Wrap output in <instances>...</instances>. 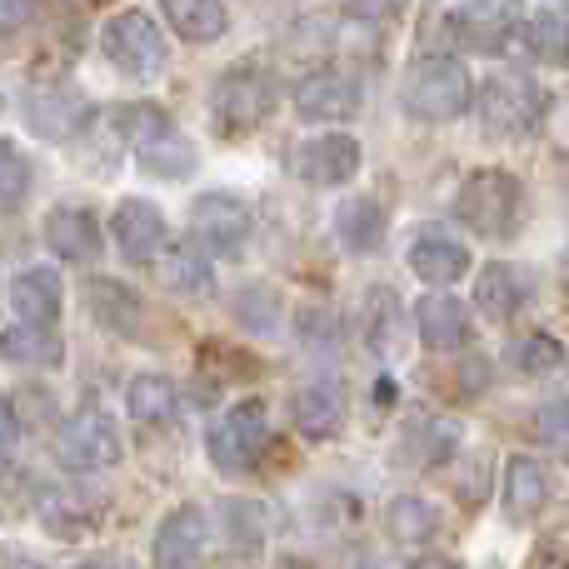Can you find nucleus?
<instances>
[{"mask_svg": "<svg viewBox=\"0 0 569 569\" xmlns=\"http://www.w3.org/2000/svg\"><path fill=\"white\" fill-rule=\"evenodd\" d=\"M355 569H400V565H395L390 555H380V550H375V555H365V560L355 565Z\"/></svg>", "mask_w": 569, "mask_h": 569, "instance_id": "42", "label": "nucleus"}, {"mask_svg": "<svg viewBox=\"0 0 569 569\" xmlns=\"http://www.w3.org/2000/svg\"><path fill=\"white\" fill-rule=\"evenodd\" d=\"M160 16H166V26L176 30L180 40H196V46L220 40L230 30L226 0H160Z\"/></svg>", "mask_w": 569, "mask_h": 569, "instance_id": "25", "label": "nucleus"}, {"mask_svg": "<svg viewBox=\"0 0 569 569\" xmlns=\"http://www.w3.org/2000/svg\"><path fill=\"white\" fill-rule=\"evenodd\" d=\"M270 110H276V80L260 66H236L210 96V120L220 136H246V130L266 126Z\"/></svg>", "mask_w": 569, "mask_h": 569, "instance_id": "7", "label": "nucleus"}, {"mask_svg": "<svg viewBox=\"0 0 569 569\" xmlns=\"http://www.w3.org/2000/svg\"><path fill=\"white\" fill-rule=\"evenodd\" d=\"M10 310H16L20 325H56L60 310H66V280H60V270H50V266L20 270L10 280Z\"/></svg>", "mask_w": 569, "mask_h": 569, "instance_id": "19", "label": "nucleus"}, {"mask_svg": "<svg viewBox=\"0 0 569 569\" xmlns=\"http://www.w3.org/2000/svg\"><path fill=\"white\" fill-rule=\"evenodd\" d=\"M30 190V166L26 156H20L10 140H0V216H10V210L26 200Z\"/></svg>", "mask_w": 569, "mask_h": 569, "instance_id": "35", "label": "nucleus"}, {"mask_svg": "<svg viewBox=\"0 0 569 569\" xmlns=\"http://www.w3.org/2000/svg\"><path fill=\"white\" fill-rule=\"evenodd\" d=\"M126 410L136 425H170L180 415V390L166 375H136L126 385Z\"/></svg>", "mask_w": 569, "mask_h": 569, "instance_id": "27", "label": "nucleus"}, {"mask_svg": "<svg viewBox=\"0 0 569 569\" xmlns=\"http://www.w3.org/2000/svg\"><path fill=\"white\" fill-rule=\"evenodd\" d=\"M470 70L455 56H420L400 80V100L415 120H430V126H445V120H460L470 110Z\"/></svg>", "mask_w": 569, "mask_h": 569, "instance_id": "2", "label": "nucleus"}, {"mask_svg": "<svg viewBox=\"0 0 569 569\" xmlns=\"http://www.w3.org/2000/svg\"><path fill=\"white\" fill-rule=\"evenodd\" d=\"M525 0H455L445 26L475 56H505L525 36Z\"/></svg>", "mask_w": 569, "mask_h": 569, "instance_id": "4", "label": "nucleus"}, {"mask_svg": "<svg viewBox=\"0 0 569 569\" xmlns=\"http://www.w3.org/2000/svg\"><path fill=\"white\" fill-rule=\"evenodd\" d=\"M156 270H160V284H166L170 295H186V300H210V295H216V266H210V256L196 246V240L166 246Z\"/></svg>", "mask_w": 569, "mask_h": 569, "instance_id": "22", "label": "nucleus"}, {"mask_svg": "<svg viewBox=\"0 0 569 569\" xmlns=\"http://www.w3.org/2000/svg\"><path fill=\"white\" fill-rule=\"evenodd\" d=\"M410 569H460L455 560H445V555H425V560H415Z\"/></svg>", "mask_w": 569, "mask_h": 569, "instance_id": "43", "label": "nucleus"}, {"mask_svg": "<svg viewBox=\"0 0 569 569\" xmlns=\"http://www.w3.org/2000/svg\"><path fill=\"white\" fill-rule=\"evenodd\" d=\"M290 170L315 190H335L350 186L360 176V140L350 130H320V136H305L290 156Z\"/></svg>", "mask_w": 569, "mask_h": 569, "instance_id": "9", "label": "nucleus"}, {"mask_svg": "<svg viewBox=\"0 0 569 569\" xmlns=\"http://www.w3.org/2000/svg\"><path fill=\"white\" fill-rule=\"evenodd\" d=\"M345 410H350L345 385L330 380V375H325V380L300 385V390L290 395V420H295V430L310 435V440H330V435H340Z\"/></svg>", "mask_w": 569, "mask_h": 569, "instance_id": "17", "label": "nucleus"}, {"mask_svg": "<svg viewBox=\"0 0 569 569\" xmlns=\"http://www.w3.org/2000/svg\"><path fill=\"white\" fill-rule=\"evenodd\" d=\"M86 6H110V0H86Z\"/></svg>", "mask_w": 569, "mask_h": 569, "instance_id": "46", "label": "nucleus"}, {"mask_svg": "<svg viewBox=\"0 0 569 569\" xmlns=\"http://www.w3.org/2000/svg\"><path fill=\"white\" fill-rule=\"evenodd\" d=\"M86 300H90V315H96L106 330H116V335L140 330V295L130 290V284H120L110 276H90L86 280Z\"/></svg>", "mask_w": 569, "mask_h": 569, "instance_id": "26", "label": "nucleus"}, {"mask_svg": "<svg viewBox=\"0 0 569 569\" xmlns=\"http://www.w3.org/2000/svg\"><path fill=\"white\" fill-rule=\"evenodd\" d=\"M110 236H116L120 256H126L130 266H150V260H160V250H166V240H170L166 210H160L156 200L126 196L116 206V216H110Z\"/></svg>", "mask_w": 569, "mask_h": 569, "instance_id": "12", "label": "nucleus"}, {"mask_svg": "<svg viewBox=\"0 0 569 569\" xmlns=\"http://www.w3.org/2000/svg\"><path fill=\"white\" fill-rule=\"evenodd\" d=\"M250 230H256L250 206L226 196V190H206V196H196V206H190V236H196V246L206 250V256H236L250 240Z\"/></svg>", "mask_w": 569, "mask_h": 569, "instance_id": "10", "label": "nucleus"}, {"mask_svg": "<svg viewBox=\"0 0 569 569\" xmlns=\"http://www.w3.org/2000/svg\"><path fill=\"white\" fill-rule=\"evenodd\" d=\"M290 100H295V116L300 120H315V126H340V120L360 116L365 90H360V80H355L350 70L325 66V70H310V76L295 80Z\"/></svg>", "mask_w": 569, "mask_h": 569, "instance_id": "8", "label": "nucleus"}, {"mask_svg": "<svg viewBox=\"0 0 569 569\" xmlns=\"http://www.w3.org/2000/svg\"><path fill=\"white\" fill-rule=\"evenodd\" d=\"M66 460L76 470H116L120 465V430L100 405H80L66 425Z\"/></svg>", "mask_w": 569, "mask_h": 569, "instance_id": "13", "label": "nucleus"}, {"mask_svg": "<svg viewBox=\"0 0 569 569\" xmlns=\"http://www.w3.org/2000/svg\"><path fill=\"white\" fill-rule=\"evenodd\" d=\"M136 160H140V170H150V176L176 180V176H190V170H196V146H190L186 136H176V130H166V136L146 140V146L136 150Z\"/></svg>", "mask_w": 569, "mask_h": 569, "instance_id": "31", "label": "nucleus"}, {"mask_svg": "<svg viewBox=\"0 0 569 569\" xmlns=\"http://www.w3.org/2000/svg\"><path fill=\"white\" fill-rule=\"evenodd\" d=\"M10 569H46V565H36V560H10Z\"/></svg>", "mask_w": 569, "mask_h": 569, "instance_id": "45", "label": "nucleus"}, {"mask_svg": "<svg viewBox=\"0 0 569 569\" xmlns=\"http://www.w3.org/2000/svg\"><path fill=\"white\" fill-rule=\"evenodd\" d=\"M410 276L435 284V290H445V284H455L465 276V270L475 266L470 246H465L460 236H445V230H425V236L410 240Z\"/></svg>", "mask_w": 569, "mask_h": 569, "instance_id": "16", "label": "nucleus"}, {"mask_svg": "<svg viewBox=\"0 0 569 569\" xmlns=\"http://www.w3.org/2000/svg\"><path fill=\"white\" fill-rule=\"evenodd\" d=\"M40 16V0H0V36H16Z\"/></svg>", "mask_w": 569, "mask_h": 569, "instance_id": "37", "label": "nucleus"}, {"mask_svg": "<svg viewBox=\"0 0 569 569\" xmlns=\"http://www.w3.org/2000/svg\"><path fill=\"white\" fill-rule=\"evenodd\" d=\"M0 360L20 365V370H56L66 360V345L50 325H6L0 330Z\"/></svg>", "mask_w": 569, "mask_h": 569, "instance_id": "23", "label": "nucleus"}, {"mask_svg": "<svg viewBox=\"0 0 569 569\" xmlns=\"http://www.w3.org/2000/svg\"><path fill=\"white\" fill-rule=\"evenodd\" d=\"M206 450L210 465L226 475H240L250 465H260V455L270 450V420H266V405L260 400H236L206 435Z\"/></svg>", "mask_w": 569, "mask_h": 569, "instance_id": "6", "label": "nucleus"}, {"mask_svg": "<svg viewBox=\"0 0 569 569\" xmlns=\"http://www.w3.org/2000/svg\"><path fill=\"white\" fill-rule=\"evenodd\" d=\"M100 50H106V60L120 76H136V80L160 76L170 60L166 30H160L146 10H120V16H110L106 30H100Z\"/></svg>", "mask_w": 569, "mask_h": 569, "instance_id": "5", "label": "nucleus"}, {"mask_svg": "<svg viewBox=\"0 0 569 569\" xmlns=\"http://www.w3.org/2000/svg\"><path fill=\"white\" fill-rule=\"evenodd\" d=\"M76 569H136L126 560V555H90V560H80Z\"/></svg>", "mask_w": 569, "mask_h": 569, "instance_id": "41", "label": "nucleus"}, {"mask_svg": "<svg viewBox=\"0 0 569 569\" xmlns=\"http://www.w3.org/2000/svg\"><path fill=\"white\" fill-rule=\"evenodd\" d=\"M345 6H350V16L375 20V26H380V20L400 16V10H405V0H345Z\"/></svg>", "mask_w": 569, "mask_h": 569, "instance_id": "39", "label": "nucleus"}, {"mask_svg": "<svg viewBox=\"0 0 569 569\" xmlns=\"http://www.w3.org/2000/svg\"><path fill=\"white\" fill-rule=\"evenodd\" d=\"M515 365H520L525 375H555L565 365V345L555 340L550 330H530L515 345Z\"/></svg>", "mask_w": 569, "mask_h": 569, "instance_id": "34", "label": "nucleus"}, {"mask_svg": "<svg viewBox=\"0 0 569 569\" xmlns=\"http://www.w3.org/2000/svg\"><path fill=\"white\" fill-rule=\"evenodd\" d=\"M475 116H480L485 136L520 140V136H530V130L540 126L545 96H540V86H535L530 76H520V70H500V76H490L480 86V96H475Z\"/></svg>", "mask_w": 569, "mask_h": 569, "instance_id": "3", "label": "nucleus"}, {"mask_svg": "<svg viewBox=\"0 0 569 569\" xmlns=\"http://www.w3.org/2000/svg\"><path fill=\"white\" fill-rule=\"evenodd\" d=\"M525 40L540 66H569V0H540L525 16Z\"/></svg>", "mask_w": 569, "mask_h": 569, "instance_id": "24", "label": "nucleus"}, {"mask_svg": "<svg viewBox=\"0 0 569 569\" xmlns=\"http://www.w3.org/2000/svg\"><path fill=\"white\" fill-rule=\"evenodd\" d=\"M270 569H315L310 560H300V555H284V560H276Z\"/></svg>", "mask_w": 569, "mask_h": 569, "instance_id": "44", "label": "nucleus"}, {"mask_svg": "<svg viewBox=\"0 0 569 569\" xmlns=\"http://www.w3.org/2000/svg\"><path fill=\"white\" fill-rule=\"evenodd\" d=\"M415 330H420V340L430 345V350H460V345L470 340V305L445 290L420 295V300H415Z\"/></svg>", "mask_w": 569, "mask_h": 569, "instance_id": "18", "label": "nucleus"}, {"mask_svg": "<svg viewBox=\"0 0 569 569\" xmlns=\"http://www.w3.org/2000/svg\"><path fill=\"white\" fill-rule=\"evenodd\" d=\"M210 555V515L200 505H180L160 520L156 545H150V560L156 569H200Z\"/></svg>", "mask_w": 569, "mask_h": 569, "instance_id": "11", "label": "nucleus"}, {"mask_svg": "<svg viewBox=\"0 0 569 569\" xmlns=\"http://www.w3.org/2000/svg\"><path fill=\"white\" fill-rule=\"evenodd\" d=\"M90 120V106L76 86H30L26 90V126L40 140H70Z\"/></svg>", "mask_w": 569, "mask_h": 569, "instance_id": "14", "label": "nucleus"}, {"mask_svg": "<svg viewBox=\"0 0 569 569\" xmlns=\"http://www.w3.org/2000/svg\"><path fill=\"white\" fill-rule=\"evenodd\" d=\"M335 236H340L350 250L380 246V236H385V210L375 206V200H345L340 216H335Z\"/></svg>", "mask_w": 569, "mask_h": 569, "instance_id": "33", "label": "nucleus"}, {"mask_svg": "<svg viewBox=\"0 0 569 569\" xmlns=\"http://www.w3.org/2000/svg\"><path fill=\"white\" fill-rule=\"evenodd\" d=\"M530 295H535V280L525 276L520 266H510V260L485 266L480 280H475V305H480L490 320H515V315L530 305Z\"/></svg>", "mask_w": 569, "mask_h": 569, "instance_id": "21", "label": "nucleus"}, {"mask_svg": "<svg viewBox=\"0 0 569 569\" xmlns=\"http://www.w3.org/2000/svg\"><path fill=\"white\" fill-rule=\"evenodd\" d=\"M40 236H46V250L60 266H96L100 260V220L80 206H56Z\"/></svg>", "mask_w": 569, "mask_h": 569, "instance_id": "15", "label": "nucleus"}, {"mask_svg": "<svg viewBox=\"0 0 569 569\" xmlns=\"http://www.w3.org/2000/svg\"><path fill=\"white\" fill-rule=\"evenodd\" d=\"M385 530L395 545H430L440 530V505L425 500V495H400V500L385 510Z\"/></svg>", "mask_w": 569, "mask_h": 569, "instance_id": "29", "label": "nucleus"}, {"mask_svg": "<svg viewBox=\"0 0 569 569\" xmlns=\"http://www.w3.org/2000/svg\"><path fill=\"white\" fill-rule=\"evenodd\" d=\"M20 435V420H16V405L6 400V395H0V450H6L10 440H16Z\"/></svg>", "mask_w": 569, "mask_h": 569, "instance_id": "40", "label": "nucleus"}, {"mask_svg": "<svg viewBox=\"0 0 569 569\" xmlns=\"http://www.w3.org/2000/svg\"><path fill=\"white\" fill-rule=\"evenodd\" d=\"M535 430H540V440H550L555 450H565V455H569V400L545 405V410L535 415Z\"/></svg>", "mask_w": 569, "mask_h": 569, "instance_id": "36", "label": "nucleus"}, {"mask_svg": "<svg viewBox=\"0 0 569 569\" xmlns=\"http://www.w3.org/2000/svg\"><path fill=\"white\" fill-rule=\"evenodd\" d=\"M40 520H46V530L60 535V540H80V535L100 520V510H96V500H86V495H76V490H50L46 500H40Z\"/></svg>", "mask_w": 569, "mask_h": 569, "instance_id": "30", "label": "nucleus"}, {"mask_svg": "<svg viewBox=\"0 0 569 569\" xmlns=\"http://www.w3.org/2000/svg\"><path fill=\"white\" fill-rule=\"evenodd\" d=\"M455 450H460V430H455L450 420H435V415L415 420L410 430H405V440H400V455L415 465V470H430V465H445Z\"/></svg>", "mask_w": 569, "mask_h": 569, "instance_id": "28", "label": "nucleus"}, {"mask_svg": "<svg viewBox=\"0 0 569 569\" xmlns=\"http://www.w3.org/2000/svg\"><path fill=\"white\" fill-rule=\"evenodd\" d=\"M535 569H569V530L550 535V540L540 545V555H535Z\"/></svg>", "mask_w": 569, "mask_h": 569, "instance_id": "38", "label": "nucleus"}, {"mask_svg": "<svg viewBox=\"0 0 569 569\" xmlns=\"http://www.w3.org/2000/svg\"><path fill=\"white\" fill-rule=\"evenodd\" d=\"M555 495V480L550 470H545V460H535V455H510L505 460V515H510L515 525L535 520V515L550 505Z\"/></svg>", "mask_w": 569, "mask_h": 569, "instance_id": "20", "label": "nucleus"}, {"mask_svg": "<svg viewBox=\"0 0 569 569\" xmlns=\"http://www.w3.org/2000/svg\"><path fill=\"white\" fill-rule=\"evenodd\" d=\"M455 220H460L470 236H485V240H505L520 230V216H525V186L500 166H485V170H470L460 180L450 200Z\"/></svg>", "mask_w": 569, "mask_h": 569, "instance_id": "1", "label": "nucleus"}, {"mask_svg": "<svg viewBox=\"0 0 569 569\" xmlns=\"http://www.w3.org/2000/svg\"><path fill=\"white\" fill-rule=\"evenodd\" d=\"M236 320L246 325L250 335H276V325H280V290L276 284H260V280H250V284H240L236 290Z\"/></svg>", "mask_w": 569, "mask_h": 569, "instance_id": "32", "label": "nucleus"}]
</instances>
